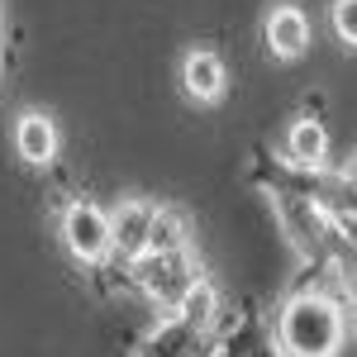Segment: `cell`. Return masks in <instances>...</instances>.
Returning a JSON list of instances; mask_svg holds the SVG:
<instances>
[{"mask_svg":"<svg viewBox=\"0 0 357 357\" xmlns=\"http://www.w3.org/2000/svg\"><path fill=\"white\" fill-rule=\"evenodd\" d=\"M276 338L291 357H333L343 348V310L324 296H296L276 319Z\"/></svg>","mask_w":357,"mask_h":357,"instance_id":"obj_1","label":"cell"},{"mask_svg":"<svg viewBox=\"0 0 357 357\" xmlns=\"http://www.w3.org/2000/svg\"><path fill=\"white\" fill-rule=\"evenodd\" d=\"M134 281L143 286V296H153L158 305H172V310H181V301L191 296L195 286H200V267H195L191 252H143L134 262Z\"/></svg>","mask_w":357,"mask_h":357,"instance_id":"obj_2","label":"cell"},{"mask_svg":"<svg viewBox=\"0 0 357 357\" xmlns=\"http://www.w3.org/2000/svg\"><path fill=\"white\" fill-rule=\"evenodd\" d=\"M62 243H67L72 257H82V262H100V257H110V252H114V224H110V215H105L100 205H91V200L67 205V210H62Z\"/></svg>","mask_w":357,"mask_h":357,"instance_id":"obj_3","label":"cell"},{"mask_svg":"<svg viewBox=\"0 0 357 357\" xmlns=\"http://www.w3.org/2000/svg\"><path fill=\"white\" fill-rule=\"evenodd\" d=\"M153 220H158V205H148V200H138V195H129L119 210L110 215L114 224V248L124 252V257H143L148 252V243H153Z\"/></svg>","mask_w":357,"mask_h":357,"instance_id":"obj_4","label":"cell"},{"mask_svg":"<svg viewBox=\"0 0 357 357\" xmlns=\"http://www.w3.org/2000/svg\"><path fill=\"white\" fill-rule=\"evenodd\" d=\"M267 48H272L276 57H301L305 48H310V20H305V10H296V5H276L272 15H267Z\"/></svg>","mask_w":357,"mask_h":357,"instance_id":"obj_5","label":"cell"},{"mask_svg":"<svg viewBox=\"0 0 357 357\" xmlns=\"http://www.w3.org/2000/svg\"><path fill=\"white\" fill-rule=\"evenodd\" d=\"M224 82H229V72H224L220 53H210V48L186 53V62H181V86H186L191 100H220Z\"/></svg>","mask_w":357,"mask_h":357,"instance_id":"obj_6","label":"cell"},{"mask_svg":"<svg viewBox=\"0 0 357 357\" xmlns=\"http://www.w3.org/2000/svg\"><path fill=\"white\" fill-rule=\"evenodd\" d=\"M15 148H20V158H24L29 167H48L57 158V129L48 114L29 110L20 114V124H15Z\"/></svg>","mask_w":357,"mask_h":357,"instance_id":"obj_7","label":"cell"},{"mask_svg":"<svg viewBox=\"0 0 357 357\" xmlns=\"http://www.w3.org/2000/svg\"><path fill=\"white\" fill-rule=\"evenodd\" d=\"M286 158L296 167H324L329 158V134L319 119H296L291 134H286Z\"/></svg>","mask_w":357,"mask_h":357,"instance_id":"obj_8","label":"cell"},{"mask_svg":"<svg viewBox=\"0 0 357 357\" xmlns=\"http://www.w3.org/2000/svg\"><path fill=\"white\" fill-rule=\"evenodd\" d=\"M148 252H162V257H172V252H186V220H181L176 210H158Z\"/></svg>","mask_w":357,"mask_h":357,"instance_id":"obj_9","label":"cell"},{"mask_svg":"<svg viewBox=\"0 0 357 357\" xmlns=\"http://www.w3.org/2000/svg\"><path fill=\"white\" fill-rule=\"evenodd\" d=\"M215 310H220V296H215V286H210V281H200L191 296L181 301V324H186V329H205V324L215 319Z\"/></svg>","mask_w":357,"mask_h":357,"instance_id":"obj_10","label":"cell"},{"mask_svg":"<svg viewBox=\"0 0 357 357\" xmlns=\"http://www.w3.org/2000/svg\"><path fill=\"white\" fill-rule=\"evenodd\" d=\"M329 20H333V33H338L348 48H357V0H333Z\"/></svg>","mask_w":357,"mask_h":357,"instance_id":"obj_11","label":"cell"},{"mask_svg":"<svg viewBox=\"0 0 357 357\" xmlns=\"http://www.w3.org/2000/svg\"><path fill=\"white\" fill-rule=\"evenodd\" d=\"M348 181L357 186V153H353V162H348Z\"/></svg>","mask_w":357,"mask_h":357,"instance_id":"obj_12","label":"cell"}]
</instances>
